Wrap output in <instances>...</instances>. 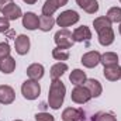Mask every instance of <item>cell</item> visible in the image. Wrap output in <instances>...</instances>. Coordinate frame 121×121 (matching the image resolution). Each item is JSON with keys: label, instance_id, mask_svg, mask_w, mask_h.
<instances>
[{"label": "cell", "instance_id": "cell-1", "mask_svg": "<svg viewBox=\"0 0 121 121\" xmlns=\"http://www.w3.org/2000/svg\"><path fill=\"white\" fill-rule=\"evenodd\" d=\"M66 94V87L60 79H55L51 82L49 93H48V104L52 110H59L60 106L63 104Z\"/></svg>", "mask_w": 121, "mask_h": 121}, {"label": "cell", "instance_id": "cell-2", "mask_svg": "<svg viewBox=\"0 0 121 121\" xmlns=\"http://www.w3.org/2000/svg\"><path fill=\"white\" fill-rule=\"evenodd\" d=\"M39 93H41V86H39V83L37 80L28 79V80H26L21 85V94L27 100H35V99H38Z\"/></svg>", "mask_w": 121, "mask_h": 121}, {"label": "cell", "instance_id": "cell-3", "mask_svg": "<svg viewBox=\"0 0 121 121\" xmlns=\"http://www.w3.org/2000/svg\"><path fill=\"white\" fill-rule=\"evenodd\" d=\"M54 41H55L56 47L63 48V49H69V48H72L73 44H75L72 32L69 30H66V28H62V30L56 31L55 35H54Z\"/></svg>", "mask_w": 121, "mask_h": 121}, {"label": "cell", "instance_id": "cell-4", "mask_svg": "<svg viewBox=\"0 0 121 121\" xmlns=\"http://www.w3.org/2000/svg\"><path fill=\"white\" fill-rule=\"evenodd\" d=\"M79 14L75 11V10H65V11H62L59 16L56 17V24L62 27V28H66V27H70V26H73V24H76L78 21H79Z\"/></svg>", "mask_w": 121, "mask_h": 121}, {"label": "cell", "instance_id": "cell-5", "mask_svg": "<svg viewBox=\"0 0 121 121\" xmlns=\"http://www.w3.org/2000/svg\"><path fill=\"white\" fill-rule=\"evenodd\" d=\"M70 97H72L73 103H76V104H85V103H87L91 99V94H90V91L86 89V86L82 85V86H75V89L72 90Z\"/></svg>", "mask_w": 121, "mask_h": 121}, {"label": "cell", "instance_id": "cell-6", "mask_svg": "<svg viewBox=\"0 0 121 121\" xmlns=\"http://www.w3.org/2000/svg\"><path fill=\"white\" fill-rule=\"evenodd\" d=\"M100 58H101V54L100 52H97V51H89V52H86L83 56H82V65L85 66V68H96L99 63H100Z\"/></svg>", "mask_w": 121, "mask_h": 121}, {"label": "cell", "instance_id": "cell-7", "mask_svg": "<svg viewBox=\"0 0 121 121\" xmlns=\"http://www.w3.org/2000/svg\"><path fill=\"white\" fill-rule=\"evenodd\" d=\"M68 4V0H45L42 6V16H52L59 7Z\"/></svg>", "mask_w": 121, "mask_h": 121}, {"label": "cell", "instance_id": "cell-8", "mask_svg": "<svg viewBox=\"0 0 121 121\" xmlns=\"http://www.w3.org/2000/svg\"><path fill=\"white\" fill-rule=\"evenodd\" d=\"M14 48L18 55H26L30 51V38L24 34H20L14 41Z\"/></svg>", "mask_w": 121, "mask_h": 121}, {"label": "cell", "instance_id": "cell-9", "mask_svg": "<svg viewBox=\"0 0 121 121\" xmlns=\"http://www.w3.org/2000/svg\"><path fill=\"white\" fill-rule=\"evenodd\" d=\"M16 100V91L9 85H0V103L11 104Z\"/></svg>", "mask_w": 121, "mask_h": 121}, {"label": "cell", "instance_id": "cell-10", "mask_svg": "<svg viewBox=\"0 0 121 121\" xmlns=\"http://www.w3.org/2000/svg\"><path fill=\"white\" fill-rule=\"evenodd\" d=\"M23 27L30 31L37 30L39 27V17L32 11H27L26 14H23Z\"/></svg>", "mask_w": 121, "mask_h": 121}, {"label": "cell", "instance_id": "cell-11", "mask_svg": "<svg viewBox=\"0 0 121 121\" xmlns=\"http://www.w3.org/2000/svg\"><path fill=\"white\" fill-rule=\"evenodd\" d=\"M97 35H99V42H100V45H103V47H108V45H111V44L114 42V38H116L114 31H113L111 27L99 31Z\"/></svg>", "mask_w": 121, "mask_h": 121}, {"label": "cell", "instance_id": "cell-12", "mask_svg": "<svg viewBox=\"0 0 121 121\" xmlns=\"http://www.w3.org/2000/svg\"><path fill=\"white\" fill-rule=\"evenodd\" d=\"M83 118V111L75 107H68L62 111V120L63 121H80Z\"/></svg>", "mask_w": 121, "mask_h": 121}, {"label": "cell", "instance_id": "cell-13", "mask_svg": "<svg viewBox=\"0 0 121 121\" xmlns=\"http://www.w3.org/2000/svg\"><path fill=\"white\" fill-rule=\"evenodd\" d=\"M72 35H73V41L75 42H83V41H89L91 38V31L89 27L82 26V27H78L73 31Z\"/></svg>", "mask_w": 121, "mask_h": 121}, {"label": "cell", "instance_id": "cell-14", "mask_svg": "<svg viewBox=\"0 0 121 121\" xmlns=\"http://www.w3.org/2000/svg\"><path fill=\"white\" fill-rule=\"evenodd\" d=\"M1 13H3V17H6L7 20H17V18L23 17V11H21V9H20L17 4H14V3L9 4Z\"/></svg>", "mask_w": 121, "mask_h": 121}, {"label": "cell", "instance_id": "cell-15", "mask_svg": "<svg viewBox=\"0 0 121 121\" xmlns=\"http://www.w3.org/2000/svg\"><path fill=\"white\" fill-rule=\"evenodd\" d=\"M44 72H45V69H44V66L41 63H31L27 68V76L31 80H37L38 82L44 76Z\"/></svg>", "mask_w": 121, "mask_h": 121}, {"label": "cell", "instance_id": "cell-16", "mask_svg": "<svg viewBox=\"0 0 121 121\" xmlns=\"http://www.w3.org/2000/svg\"><path fill=\"white\" fill-rule=\"evenodd\" d=\"M103 76L110 80V82H117L121 78V66L116 65V66H107L103 70Z\"/></svg>", "mask_w": 121, "mask_h": 121}, {"label": "cell", "instance_id": "cell-17", "mask_svg": "<svg viewBox=\"0 0 121 121\" xmlns=\"http://www.w3.org/2000/svg\"><path fill=\"white\" fill-rule=\"evenodd\" d=\"M85 86H86V89L90 91L91 97H99L100 94H101V91H103V87H101V83L97 80V79H87L86 82H85Z\"/></svg>", "mask_w": 121, "mask_h": 121}, {"label": "cell", "instance_id": "cell-18", "mask_svg": "<svg viewBox=\"0 0 121 121\" xmlns=\"http://www.w3.org/2000/svg\"><path fill=\"white\" fill-rule=\"evenodd\" d=\"M76 3L87 14H94V13L99 11V3H97V0H76Z\"/></svg>", "mask_w": 121, "mask_h": 121}, {"label": "cell", "instance_id": "cell-19", "mask_svg": "<svg viewBox=\"0 0 121 121\" xmlns=\"http://www.w3.org/2000/svg\"><path fill=\"white\" fill-rule=\"evenodd\" d=\"M69 80L75 86H82V85H85V82L87 80V78H86V73L82 69H73L70 72V75H69Z\"/></svg>", "mask_w": 121, "mask_h": 121}, {"label": "cell", "instance_id": "cell-20", "mask_svg": "<svg viewBox=\"0 0 121 121\" xmlns=\"http://www.w3.org/2000/svg\"><path fill=\"white\" fill-rule=\"evenodd\" d=\"M16 69V59L11 58V56H6L3 59H0V72L6 73V75H10L13 73Z\"/></svg>", "mask_w": 121, "mask_h": 121}, {"label": "cell", "instance_id": "cell-21", "mask_svg": "<svg viewBox=\"0 0 121 121\" xmlns=\"http://www.w3.org/2000/svg\"><path fill=\"white\" fill-rule=\"evenodd\" d=\"M100 63L107 68V66H116L118 65V55L116 52H104L100 58Z\"/></svg>", "mask_w": 121, "mask_h": 121}, {"label": "cell", "instance_id": "cell-22", "mask_svg": "<svg viewBox=\"0 0 121 121\" xmlns=\"http://www.w3.org/2000/svg\"><path fill=\"white\" fill-rule=\"evenodd\" d=\"M66 70H68V65H66L65 62H58V63L52 65L51 72H49L51 79H52V80H55V79H60V76H62Z\"/></svg>", "mask_w": 121, "mask_h": 121}, {"label": "cell", "instance_id": "cell-23", "mask_svg": "<svg viewBox=\"0 0 121 121\" xmlns=\"http://www.w3.org/2000/svg\"><path fill=\"white\" fill-rule=\"evenodd\" d=\"M55 23L56 21L52 16H39V27L38 28L41 31H44V32H47V31L52 30Z\"/></svg>", "mask_w": 121, "mask_h": 121}, {"label": "cell", "instance_id": "cell-24", "mask_svg": "<svg viewBox=\"0 0 121 121\" xmlns=\"http://www.w3.org/2000/svg\"><path fill=\"white\" fill-rule=\"evenodd\" d=\"M93 27H94L96 32H99V31L104 30V28H108V27H111V23L108 21V18H107V17L101 16V17H97V18H94V21H93Z\"/></svg>", "mask_w": 121, "mask_h": 121}, {"label": "cell", "instance_id": "cell-25", "mask_svg": "<svg viewBox=\"0 0 121 121\" xmlns=\"http://www.w3.org/2000/svg\"><path fill=\"white\" fill-rule=\"evenodd\" d=\"M110 23H121V9L120 7H111L107 11V16Z\"/></svg>", "mask_w": 121, "mask_h": 121}, {"label": "cell", "instance_id": "cell-26", "mask_svg": "<svg viewBox=\"0 0 121 121\" xmlns=\"http://www.w3.org/2000/svg\"><path fill=\"white\" fill-rule=\"evenodd\" d=\"M52 56H54V59L59 60V62L60 60H68L69 59V51L56 47L55 49H52Z\"/></svg>", "mask_w": 121, "mask_h": 121}, {"label": "cell", "instance_id": "cell-27", "mask_svg": "<svg viewBox=\"0 0 121 121\" xmlns=\"http://www.w3.org/2000/svg\"><path fill=\"white\" fill-rule=\"evenodd\" d=\"M93 121H117V118L113 114H110V113L100 111L96 116H93Z\"/></svg>", "mask_w": 121, "mask_h": 121}, {"label": "cell", "instance_id": "cell-28", "mask_svg": "<svg viewBox=\"0 0 121 121\" xmlns=\"http://www.w3.org/2000/svg\"><path fill=\"white\" fill-rule=\"evenodd\" d=\"M10 52H11V49H10V45L7 42H0V59L10 56Z\"/></svg>", "mask_w": 121, "mask_h": 121}, {"label": "cell", "instance_id": "cell-29", "mask_svg": "<svg viewBox=\"0 0 121 121\" xmlns=\"http://www.w3.org/2000/svg\"><path fill=\"white\" fill-rule=\"evenodd\" d=\"M37 121H55V117L49 113H37L35 114Z\"/></svg>", "mask_w": 121, "mask_h": 121}, {"label": "cell", "instance_id": "cell-30", "mask_svg": "<svg viewBox=\"0 0 121 121\" xmlns=\"http://www.w3.org/2000/svg\"><path fill=\"white\" fill-rule=\"evenodd\" d=\"M10 28V20L6 17H0V32H6Z\"/></svg>", "mask_w": 121, "mask_h": 121}, {"label": "cell", "instance_id": "cell-31", "mask_svg": "<svg viewBox=\"0 0 121 121\" xmlns=\"http://www.w3.org/2000/svg\"><path fill=\"white\" fill-rule=\"evenodd\" d=\"M13 0H0V11H3L9 4H11Z\"/></svg>", "mask_w": 121, "mask_h": 121}, {"label": "cell", "instance_id": "cell-32", "mask_svg": "<svg viewBox=\"0 0 121 121\" xmlns=\"http://www.w3.org/2000/svg\"><path fill=\"white\" fill-rule=\"evenodd\" d=\"M37 1H38V0H24V3H26V4H35Z\"/></svg>", "mask_w": 121, "mask_h": 121}, {"label": "cell", "instance_id": "cell-33", "mask_svg": "<svg viewBox=\"0 0 121 121\" xmlns=\"http://www.w3.org/2000/svg\"><path fill=\"white\" fill-rule=\"evenodd\" d=\"M118 32H120V35H121V23H120V27H118Z\"/></svg>", "mask_w": 121, "mask_h": 121}, {"label": "cell", "instance_id": "cell-34", "mask_svg": "<svg viewBox=\"0 0 121 121\" xmlns=\"http://www.w3.org/2000/svg\"><path fill=\"white\" fill-rule=\"evenodd\" d=\"M14 121H21V120H14Z\"/></svg>", "mask_w": 121, "mask_h": 121}, {"label": "cell", "instance_id": "cell-35", "mask_svg": "<svg viewBox=\"0 0 121 121\" xmlns=\"http://www.w3.org/2000/svg\"><path fill=\"white\" fill-rule=\"evenodd\" d=\"M120 79H121V78H120Z\"/></svg>", "mask_w": 121, "mask_h": 121}, {"label": "cell", "instance_id": "cell-36", "mask_svg": "<svg viewBox=\"0 0 121 121\" xmlns=\"http://www.w3.org/2000/svg\"><path fill=\"white\" fill-rule=\"evenodd\" d=\"M120 1H121V0H120Z\"/></svg>", "mask_w": 121, "mask_h": 121}]
</instances>
